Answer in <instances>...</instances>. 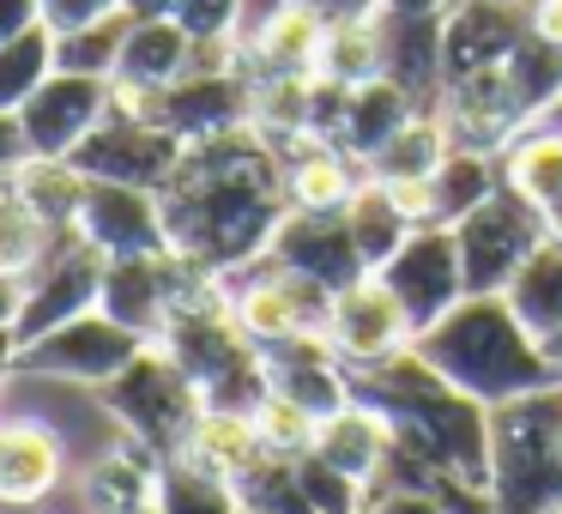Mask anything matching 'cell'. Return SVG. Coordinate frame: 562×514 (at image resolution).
<instances>
[{"label": "cell", "instance_id": "12", "mask_svg": "<svg viewBox=\"0 0 562 514\" xmlns=\"http://www.w3.org/2000/svg\"><path fill=\"white\" fill-rule=\"evenodd\" d=\"M146 345L151 339H139L134 327H122L115 315L91 309V315H74L67 327L19 345V376H49V381H86V388H103V381L122 376Z\"/></svg>", "mask_w": 562, "mask_h": 514}, {"label": "cell", "instance_id": "19", "mask_svg": "<svg viewBox=\"0 0 562 514\" xmlns=\"http://www.w3.org/2000/svg\"><path fill=\"white\" fill-rule=\"evenodd\" d=\"M327 339H333V351L357 369V364H381V357L405 351V345H412V321H405L400 303H393L387 284L369 272V279L345 284V291L333 297Z\"/></svg>", "mask_w": 562, "mask_h": 514}, {"label": "cell", "instance_id": "24", "mask_svg": "<svg viewBox=\"0 0 562 514\" xmlns=\"http://www.w3.org/2000/svg\"><path fill=\"white\" fill-rule=\"evenodd\" d=\"M194 67V31L176 25L170 13L158 19H134L122 43V62H115V91H158L170 79H182Z\"/></svg>", "mask_w": 562, "mask_h": 514}, {"label": "cell", "instance_id": "7", "mask_svg": "<svg viewBox=\"0 0 562 514\" xmlns=\"http://www.w3.org/2000/svg\"><path fill=\"white\" fill-rule=\"evenodd\" d=\"M218 284H224L231 315L248 327L255 345H284V339H303V333H327L333 291L315 284L308 272L284 267L279 255H255L248 267L224 272Z\"/></svg>", "mask_w": 562, "mask_h": 514}, {"label": "cell", "instance_id": "30", "mask_svg": "<svg viewBox=\"0 0 562 514\" xmlns=\"http://www.w3.org/2000/svg\"><path fill=\"white\" fill-rule=\"evenodd\" d=\"M448 152H453V139H448V127H441V115L417 110L412 122H405L400 134L363 164V176H375V182H429Z\"/></svg>", "mask_w": 562, "mask_h": 514}, {"label": "cell", "instance_id": "45", "mask_svg": "<svg viewBox=\"0 0 562 514\" xmlns=\"http://www.w3.org/2000/svg\"><path fill=\"white\" fill-rule=\"evenodd\" d=\"M25 164H31V139H25V127H19V115L0 110V176H19Z\"/></svg>", "mask_w": 562, "mask_h": 514}, {"label": "cell", "instance_id": "27", "mask_svg": "<svg viewBox=\"0 0 562 514\" xmlns=\"http://www.w3.org/2000/svg\"><path fill=\"white\" fill-rule=\"evenodd\" d=\"M412 115H417V98L405 86H393V79L351 86V103H345V122H339V134H333V146H339L345 158L369 164L405 122H412Z\"/></svg>", "mask_w": 562, "mask_h": 514}, {"label": "cell", "instance_id": "36", "mask_svg": "<svg viewBox=\"0 0 562 514\" xmlns=\"http://www.w3.org/2000/svg\"><path fill=\"white\" fill-rule=\"evenodd\" d=\"M49 74H55V31L49 25H31L19 37H7L0 43V110L19 115Z\"/></svg>", "mask_w": 562, "mask_h": 514}, {"label": "cell", "instance_id": "43", "mask_svg": "<svg viewBox=\"0 0 562 514\" xmlns=\"http://www.w3.org/2000/svg\"><path fill=\"white\" fill-rule=\"evenodd\" d=\"M363 514H448V502L429 496V490H417V484L381 478V484H369V509Z\"/></svg>", "mask_w": 562, "mask_h": 514}, {"label": "cell", "instance_id": "5", "mask_svg": "<svg viewBox=\"0 0 562 514\" xmlns=\"http://www.w3.org/2000/svg\"><path fill=\"white\" fill-rule=\"evenodd\" d=\"M490 502L496 514H550L562 502V381L490 405Z\"/></svg>", "mask_w": 562, "mask_h": 514}, {"label": "cell", "instance_id": "47", "mask_svg": "<svg viewBox=\"0 0 562 514\" xmlns=\"http://www.w3.org/2000/svg\"><path fill=\"white\" fill-rule=\"evenodd\" d=\"M31 25H43V0H0V43Z\"/></svg>", "mask_w": 562, "mask_h": 514}, {"label": "cell", "instance_id": "37", "mask_svg": "<svg viewBox=\"0 0 562 514\" xmlns=\"http://www.w3.org/2000/svg\"><path fill=\"white\" fill-rule=\"evenodd\" d=\"M321 79H333V86H369V79H381V13L327 25V43H321Z\"/></svg>", "mask_w": 562, "mask_h": 514}, {"label": "cell", "instance_id": "13", "mask_svg": "<svg viewBox=\"0 0 562 514\" xmlns=\"http://www.w3.org/2000/svg\"><path fill=\"white\" fill-rule=\"evenodd\" d=\"M375 279L393 291V303L412 321V339L429 333L453 303L465 297V267H460V243H453V224H417L400 243V255L387 267H375Z\"/></svg>", "mask_w": 562, "mask_h": 514}, {"label": "cell", "instance_id": "15", "mask_svg": "<svg viewBox=\"0 0 562 514\" xmlns=\"http://www.w3.org/2000/svg\"><path fill=\"white\" fill-rule=\"evenodd\" d=\"M115 110V79H91V74H61L55 67L37 86V98L19 110V127L31 139V158H74L86 146V134Z\"/></svg>", "mask_w": 562, "mask_h": 514}, {"label": "cell", "instance_id": "35", "mask_svg": "<svg viewBox=\"0 0 562 514\" xmlns=\"http://www.w3.org/2000/svg\"><path fill=\"white\" fill-rule=\"evenodd\" d=\"M61 236H67V231L43 224V212H37V206H31V200L13 188V176L0 182V272L25 279V272L37 267V260L49 255L55 243H61Z\"/></svg>", "mask_w": 562, "mask_h": 514}, {"label": "cell", "instance_id": "55", "mask_svg": "<svg viewBox=\"0 0 562 514\" xmlns=\"http://www.w3.org/2000/svg\"><path fill=\"white\" fill-rule=\"evenodd\" d=\"M550 514H562V502H557V509H550Z\"/></svg>", "mask_w": 562, "mask_h": 514}, {"label": "cell", "instance_id": "22", "mask_svg": "<svg viewBox=\"0 0 562 514\" xmlns=\"http://www.w3.org/2000/svg\"><path fill=\"white\" fill-rule=\"evenodd\" d=\"M61 484V436L31 417H0V502L31 509Z\"/></svg>", "mask_w": 562, "mask_h": 514}, {"label": "cell", "instance_id": "51", "mask_svg": "<svg viewBox=\"0 0 562 514\" xmlns=\"http://www.w3.org/2000/svg\"><path fill=\"white\" fill-rule=\"evenodd\" d=\"M7 376H19V339L13 333H0V388H7Z\"/></svg>", "mask_w": 562, "mask_h": 514}, {"label": "cell", "instance_id": "38", "mask_svg": "<svg viewBox=\"0 0 562 514\" xmlns=\"http://www.w3.org/2000/svg\"><path fill=\"white\" fill-rule=\"evenodd\" d=\"M13 188L43 212V224L55 231H79V200H86V176L67 158H31L25 170L13 176Z\"/></svg>", "mask_w": 562, "mask_h": 514}, {"label": "cell", "instance_id": "1", "mask_svg": "<svg viewBox=\"0 0 562 514\" xmlns=\"http://www.w3.org/2000/svg\"><path fill=\"white\" fill-rule=\"evenodd\" d=\"M164 236L188 267L224 272L248 267L255 255L272 248V231L291 212L284 188V152L260 127H231V134L194 139L170 182L158 188Z\"/></svg>", "mask_w": 562, "mask_h": 514}, {"label": "cell", "instance_id": "33", "mask_svg": "<svg viewBox=\"0 0 562 514\" xmlns=\"http://www.w3.org/2000/svg\"><path fill=\"white\" fill-rule=\"evenodd\" d=\"M502 79H508V98H514V110H520V122L532 127L538 115L562 98V49L550 37H538V31H526L520 49L502 67Z\"/></svg>", "mask_w": 562, "mask_h": 514}, {"label": "cell", "instance_id": "8", "mask_svg": "<svg viewBox=\"0 0 562 514\" xmlns=\"http://www.w3.org/2000/svg\"><path fill=\"white\" fill-rule=\"evenodd\" d=\"M550 236L544 212L520 194V188L502 176V188L484 200L477 212H465L453 224V243H460V267H465V297H496L508 291V279L532 260V248Z\"/></svg>", "mask_w": 562, "mask_h": 514}, {"label": "cell", "instance_id": "31", "mask_svg": "<svg viewBox=\"0 0 562 514\" xmlns=\"http://www.w3.org/2000/svg\"><path fill=\"white\" fill-rule=\"evenodd\" d=\"M502 297H508V309L538 333V345H544L550 333L562 327V236H544V243L532 248V260L508 279Z\"/></svg>", "mask_w": 562, "mask_h": 514}, {"label": "cell", "instance_id": "52", "mask_svg": "<svg viewBox=\"0 0 562 514\" xmlns=\"http://www.w3.org/2000/svg\"><path fill=\"white\" fill-rule=\"evenodd\" d=\"M134 19H158V13H176V0H122Z\"/></svg>", "mask_w": 562, "mask_h": 514}, {"label": "cell", "instance_id": "6", "mask_svg": "<svg viewBox=\"0 0 562 514\" xmlns=\"http://www.w3.org/2000/svg\"><path fill=\"white\" fill-rule=\"evenodd\" d=\"M98 393H103V412L122 424V436L139 442V448H151L158 460L188 454V436H194V424L206 417V400H200L194 376H188L164 345H146V351H139L115 381H103Z\"/></svg>", "mask_w": 562, "mask_h": 514}, {"label": "cell", "instance_id": "39", "mask_svg": "<svg viewBox=\"0 0 562 514\" xmlns=\"http://www.w3.org/2000/svg\"><path fill=\"white\" fill-rule=\"evenodd\" d=\"M134 31V13H110L98 25H79V31H61L55 37V67L61 74H91V79H115V62H122V43Z\"/></svg>", "mask_w": 562, "mask_h": 514}, {"label": "cell", "instance_id": "14", "mask_svg": "<svg viewBox=\"0 0 562 514\" xmlns=\"http://www.w3.org/2000/svg\"><path fill=\"white\" fill-rule=\"evenodd\" d=\"M206 279L200 267H188L176 248H151V255H122L103 267V315H115L122 327H134L139 339L158 345V333L170 327V315L182 309V297Z\"/></svg>", "mask_w": 562, "mask_h": 514}, {"label": "cell", "instance_id": "40", "mask_svg": "<svg viewBox=\"0 0 562 514\" xmlns=\"http://www.w3.org/2000/svg\"><path fill=\"white\" fill-rule=\"evenodd\" d=\"M255 454H260V436H255V417L243 412H206L188 436V460H200L206 472H224V478H236Z\"/></svg>", "mask_w": 562, "mask_h": 514}, {"label": "cell", "instance_id": "10", "mask_svg": "<svg viewBox=\"0 0 562 514\" xmlns=\"http://www.w3.org/2000/svg\"><path fill=\"white\" fill-rule=\"evenodd\" d=\"M122 103H134L146 122L170 127L182 146L231 134V127H255V79L243 67H231V74H182L158 91H122Z\"/></svg>", "mask_w": 562, "mask_h": 514}, {"label": "cell", "instance_id": "3", "mask_svg": "<svg viewBox=\"0 0 562 514\" xmlns=\"http://www.w3.org/2000/svg\"><path fill=\"white\" fill-rule=\"evenodd\" d=\"M417 351L441 369L477 405H508L520 393L557 388V364L544 357L538 333L508 309V297H460L429 333H417Z\"/></svg>", "mask_w": 562, "mask_h": 514}, {"label": "cell", "instance_id": "41", "mask_svg": "<svg viewBox=\"0 0 562 514\" xmlns=\"http://www.w3.org/2000/svg\"><path fill=\"white\" fill-rule=\"evenodd\" d=\"M315 429H321V417L303 412L296 400H284V393H267V400L255 405V436H260V448H272V454H308L315 448Z\"/></svg>", "mask_w": 562, "mask_h": 514}, {"label": "cell", "instance_id": "56", "mask_svg": "<svg viewBox=\"0 0 562 514\" xmlns=\"http://www.w3.org/2000/svg\"><path fill=\"white\" fill-rule=\"evenodd\" d=\"M243 514H248V509H243Z\"/></svg>", "mask_w": 562, "mask_h": 514}, {"label": "cell", "instance_id": "49", "mask_svg": "<svg viewBox=\"0 0 562 514\" xmlns=\"http://www.w3.org/2000/svg\"><path fill=\"white\" fill-rule=\"evenodd\" d=\"M19 297H25V279L0 272V333H13V321H19Z\"/></svg>", "mask_w": 562, "mask_h": 514}, {"label": "cell", "instance_id": "29", "mask_svg": "<svg viewBox=\"0 0 562 514\" xmlns=\"http://www.w3.org/2000/svg\"><path fill=\"white\" fill-rule=\"evenodd\" d=\"M345 219H351V236H357V248H363L369 272L387 267V260L400 255V243L417 231L412 212L400 206V194H393L387 182H375V176H363V182H357V194L345 200Z\"/></svg>", "mask_w": 562, "mask_h": 514}, {"label": "cell", "instance_id": "18", "mask_svg": "<svg viewBox=\"0 0 562 514\" xmlns=\"http://www.w3.org/2000/svg\"><path fill=\"white\" fill-rule=\"evenodd\" d=\"M79 236H86L91 248H103L110 260L170 248L158 194H151V188H127V182H98V176H86V200H79Z\"/></svg>", "mask_w": 562, "mask_h": 514}, {"label": "cell", "instance_id": "54", "mask_svg": "<svg viewBox=\"0 0 562 514\" xmlns=\"http://www.w3.org/2000/svg\"><path fill=\"white\" fill-rule=\"evenodd\" d=\"M134 514H164V509H158V502H151V509H134Z\"/></svg>", "mask_w": 562, "mask_h": 514}, {"label": "cell", "instance_id": "20", "mask_svg": "<svg viewBox=\"0 0 562 514\" xmlns=\"http://www.w3.org/2000/svg\"><path fill=\"white\" fill-rule=\"evenodd\" d=\"M260 351H267V388L296 400L303 412L333 417L339 405H351V376H345V357L333 351L327 333H303V339L260 345Z\"/></svg>", "mask_w": 562, "mask_h": 514}, {"label": "cell", "instance_id": "21", "mask_svg": "<svg viewBox=\"0 0 562 514\" xmlns=\"http://www.w3.org/2000/svg\"><path fill=\"white\" fill-rule=\"evenodd\" d=\"M441 19L448 13H381V79L412 91L417 110L441 103Z\"/></svg>", "mask_w": 562, "mask_h": 514}, {"label": "cell", "instance_id": "25", "mask_svg": "<svg viewBox=\"0 0 562 514\" xmlns=\"http://www.w3.org/2000/svg\"><path fill=\"white\" fill-rule=\"evenodd\" d=\"M315 454L369 490L381 478V466H387V454H393V429L381 424V412H369V405L351 400V405H339L333 417H321Z\"/></svg>", "mask_w": 562, "mask_h": 514}, {"label": "cell", "instance_id": "11", "mask_svg": "<svg viewBox=\"0 0 562 514\" xmlns=\"http://www.w3.org/2000/svg\"><path fill=\"white\" fill-rule=\"evenodd\" d=\"M182 152L188 146L170 127L146 122V115H139L134 103H122V91H115V110L91 127L86 146L67 164H74L79 176H98V182H127V188H151V194H158V188L170 182V170L182 164Z\"/></svg>", "mask_w": 562, "mask_h": 514}, {"label": "cell", "instance_id": "26", "mask_svg": "<svg viewBox=\"0 0 562 514\" xmlns=\"http://www.w3.org/2000/svg\"><path fill=\"white\" fill-rule=\"evenodd\" d=\"M363 182V164L345 158L327 139H296L284 146V188H291V206L303 212H345V200Z\"/></svg>", "mask_w": 562, "mask_h": 514}, {"label": "cell", "instance_id": "42", "mask_svg": "<svg viewBox=\"0 0 562 514\" xmlns=\"http://www.w3.org/2000/svg\"><path fill=\"white\" fill-rule=\"evenodd\" d=\"M176 25H188L194 37H236L243 31V0H176Z\"/></svg>", "mask_w": 562, "mask_h": 514}, {"label": "cell", "instance_id": "16", "mask_svg": "<svg viewBox=\"0 0 562 514\" xmlns=\"http://www.w3.org/2000/svg\"><path fill=\"white\" fill-rule=\"evenodd\" d=\"M526 31V0H453L441 19V91L472 74H496Z\"/></svg>", "mask_w": 562, "mask_h": 514}, {"label": "cell", "instance_id": "44", "mask_svg": "<svg viewBox=\"0 0 562 514\" xmlns=\"http://www.w3.org/2000/svg\"><path fill=\"white\" fill-rule=\"evenodd\" d=\"M122 13V0H43V25L61 37V31H79V25H98V19Z\"/></svg>", "mask_w": 562, "mask_h": 514}, {"label": "cell", "instance_id": "50", "mask_svg": "<svg viewBox=\"0 0 562 514\" xmlns=\"http://www.w3.org/2000/svg\"><path fill=\"white\" fill-rule=\"evenodd\" d=\"M453 0H381V13H448Z\"/></svg>", "mask_w": 562, "mask_h": 514}, {"label": "cell", "instance_id": "46", "mask_svg": "<svg viewBox=\"0 0 562 514\" xmlns=\"http://www.w3.org/2000/svg\"><path fill=\"white\" fill-rule=\"evenodd\" d=\"M296 7H308L321 25H345V19H375L381 13V0H296Z\"/></svg>", "mask_w": 562, "mask_h": 514}, {"label": "cell", "instance_id": "2", "mask_svg": "<svg viewBox=\"0 0 562 514\" xmlns=\"http://www.w3.org/2000/svg\"><path fill=\"white\" fill-rule=\"evenodd\" d=\"M345 376H351V400L381 412V424L393 429L400 460L490 490V405L460 393L417 345L381 364H345Z\"/></svg>", "mask_w": 562, "mask_h": 514}, {"label": "cell", "instance_id": "4", "mask_svg": "<svg viewBox=\"0 0 562 514\" xmlns=\"http://www.w3.org/2000/svg\"><path fill=\"white\" fill-rule=\"evenodd\" d=\"M158 345L188 369V376H194L206 412L255 417V405L272 393L267 388V351H260V345L248 339V327L231 315L224 284L212 279V272L182 297V309H176L170 327L158 333Z\"/></svg>", "mask_w": 562, "mask_h": 514}, {"label": "cell", "instance_id": "23", "mask_svg": "<svg viewBox=\"0 0 562 514\" xmlns=\"http://www.w3.org/2000/svg\"><path fill=\"white\" fill-rule=\"evenodd\" d=\"M243 43V74L248 79H284V74H321V43H327V25H321L308 7H284L272 13L255 37Z\"/></svg>", "mask_w": 562, "mask_h": 514}, {"label": "cell", "instance_id": "9", "mask_svg": "<svg viewBox=\"0 0 562 514\" xmlns=\"http://www.w3.org/2000/svg\"><path fill=\"white\" fill-rule=\"evenodd\" d=\"M103 267L110 255L91 248L79 231H67L37 267L25 272V297H19V321H13V339L31 345L43 333L67 327L74 315H91L103 303Z\"/></svg>", "mask_w": 562, "mask_h": 514}, {"label": "cell", "instance_id": "28", "mask_svg": "<svg viewBox=\"0 0 562 514\" xmlns=\"http://www.w3.org/2000/svg\"><path fill=\"white\" fill-rule=\"evenodd\" d=\"M158 454L127 442V448L103 454L98 466L86 472V502L91 514H134V509H151L158 502Z\"/></svg>", "mask_w": 562, "mask_h": 514}, {"label": "cell", "instance_id": "17", "mask_svg": "<svg viewBox=\"0 0 562 514\" xmlns=\"http://www.w3.org/2000/svg\"><path fill=\"white\" fill-rule=\"evenodd\" d=\"M267 255H279L284 267L308 272V279L327 284L333 297H339L345 284L369 279V260H363V248H357L351 219H345V212H303V206H291V212H284V224L272 231Z\"/></svg>", "mask_w": 562, "mask_h": 514}, {"label": "cell", "instance_id": "32", "mask_svg": "<svg viewBox=\"0 0 562 514\" xmlns=\"http://www.w3.org/2000/svg\"><path fill=\"white\" fill-rule=\"evenodd\" d=\"M496 188H502V158H496V152L453 146L448 158H441V170L429 176V206H436V224H460L465 212H477Z\"/></svg>", "mask_w": 562, "mask_h": 514}, {"label": "cell", "instance_id": "34", "mask_svg": "<svg viewBox=\"0 0 562 514\" xmlns=\"http://www.w3.org/2000/svg\"><path fill=\"white\" fill-rule=\"evenodd\" d=\"M158 509L164 514H243V496L224 472H206L200 460L176 454L158 466Z\"/></svg>", "mask_w": 562, "mask_h": 514}, {"label": "cell", "instance_id": "48", "mask_svg": "<svg viewBox=\"0 0 562 514\" xmlns=\"http://www.w3.org/2000/svg\"><path fill=\"white\" fill-rule=\"evenodd\" d=\"M526 19H532L538 37H550L562 49V0H526Z\"/></svg>", "mask_w": 562, "mask_h": 514}, {"label": "cell", "instance_id": "53", "mask_svg": "<svg viewBox=\"0 0 562 514\" xmlns=\"http://www.w3.org/2000/svg\"><path fill=\"white\" fill-rule=\"evenodd\" d=\"M544 357H550V364H557V376H562V327H557V333H550V339H544Z\"/></svg>", "mask_w": 562, "mask_h": 514}]
</instances>
